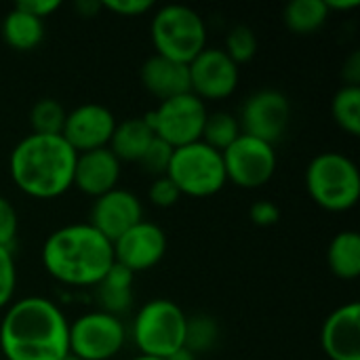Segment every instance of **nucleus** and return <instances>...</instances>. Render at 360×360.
Instances as JSON below:
<instances>
[{"mask_svg":"<svg viewBox=\"0 0 360 360\" xmlns=\"http://www.w3.org/2000/svg\"><path fill=\"white\" fill-rule=\"evenodd\" d=\"M127 342L124 325L118 316L95 310L70 323V354L80 360L114 359Z\"/></svg>","mask_w":360,"mask_h":360,"instance_id":"1a4fd4ad","label":"nucleus"},{"mask_svg":"<svg viewBox=\"0 0 360 360\" xmlns=\"http://www.w3.org/2000/svg\"><path fill=\"white\" fill-rule=\"evenodd\" d=\"M17 287V268L11 249L0 247V310L8 308Z\"/></svg>","mask_w":360,"mask_h":360,"instance_id":"c756f323","label":"nucleus"},{"mask_svg":"<svg viewBox=\"0 0 360 360\" xmlns=\"http://www.w3.org/2000/svg\"><path fill=\"white\" fill-rule=\"evenodd\" d=\"M333 120L352 137L360 135V86H342L331 101Z\"/></svg>","mask_w":360,"mask_h":360,"instance_id":"393cba45","label":"nucleus"},{"mask_svg":"<svg viewBox=\"0 0 360 360\" xmlns=\"http://www.w3.org/2000/svg\"><path fill=\"white\" fill-rule=\"evenodd\" d=\"M148 198L154 207L158 209H169L175 207L181 198L179 190L175 188V184L165 175V177H154L150 190H148Z\"/></svg>","mask_w":360,"mask_h":360,"instance_id":"7c9ffc66","label":"nucleus"},{"mask_svg":"<svg viewBox=\"0 0 360 360\" xmlns=\"http://www.w3.org/2000/svg\"><path fill=\"white\" fill-rule=\"evenodd\" d=\"M323 352L331 360H360V304L350 302L333 310L321 329Z\"/></svg>","mask_w":360,"mask_h":360,"instance_id":"dca6fc26","label":"nucleus"},{"mask_svg":"<svg viewBox=\"0 0 360 360\" xmlns=\"http://www.w3.org/2000/svg\"><path fill=\"white\" fill-rule=\"evenodd\" d=\"M325 6L327 11H354L359 8L360 2L359 0H325Z\"/></svg>","mask_w":360,"mask_h":360,"instance_id":"4c0bfd02","label":"nucleus"},{"mask_svg":"<svg viewBox=\"0 0 360 360\" xmlns=\"http://www.w3.org/2000/svg\"><path fill=\"white\" fill-rule=\"evenodd\" d=\"M114 262L129 272H146L158 266L167 253V234L160 226L141 219L112 243Z\"/></svg>","mask_w":360,"mask_h":360,"instance_id":"ddd939ff","label":"nucleus"},{"mask_svg":"<svg viewBox=\"0 0 360 360\" xmlns=\"http://www.w3.org/2000/svg\"><path fill=\"white\" fill-rule=\"evenodd\" d=\"M243 135L240 122L230 112H211L205 120L200 141L217 152H226L238 137Z\"/></svg>","mask_w":360,"mask_h":360,"instance_id":"b1692460","label":"nucleus"},{"mask_svg":"<svg viewBox=\"0 0 360 360\" xmlns=\"http://www.w3.org/2000/svg\"><path fill=\"white\" fill-rule=\"evenodd\" d=\"M249 219L259 226V228H268L278 224L281 219V209L272 202V200H257L253 202V207L249 209Z\"/></svg>","mask_w":360,"mask_h":360,"instance_id":"72a5a7b5","label":"nucleus"},{"mask_svg":"<svg viewBox=\"0 0 360 360\" xmlns=\"http://www.w3.org/2000/svg\"><path fill=\"white\" fill-rule=\"evenodd\" d=\"M344 86H360V51H354L342 65Z\"/></svg>","mask_w":360,"mask_h":360,"instance_id":"c9c22d12","label":"nucleus"},{"mask_svg":"<svg viewBox=\"0 0 360 360\" xmlns=\"http://www.w3.org/2000/svg\"><path fill=\"white\" fill-rule=\"evenodd\" d=\"M167 177L175 184L181 196L209 198L228 184L221 152L202 141L175 148Z\"/></svg>","mask_w":360,"mask_h":360,"instance_id":"0eeeda50","label":"nucleus"},{"mask_svg":"<svg viewBox=\"0 0 360 360\" xmlns=\"http://www.w3.org/2000/svg\"><path fill=\"white\" fill-rule=\"evenodd\" d=\"M116 129V118L112 110L101 103H80L65 114L61 137L70 143L76 154L108 148L112 133Z\"/></svg>","mask_w":360,"mask_h":360,"instance_id":"4468645a","label":"nucleus"},{"mask_svg":"<svg viewBox=\"0 0 360 360\" xmlns=\"http://www.w3.org/2000/svg\"><path fill=\"white\" fill-rule=\"evenodd\" d=\"M207 116V103L194 93H184L160 101L156 110L146 114V120L158 139L167 141L171 148H184L200 141Z\"/></svg>","mask_w":360,"mask_h":360,"instance_id":"6e6552de","label":"nucleus"},{"mask_svg":"<svg viewBox=\"0 0 360 360\" xmlns=\"http://www.w3.org/2000/svg\"><path fill=\"white\" fill-rule=\"evenodd\" d=\"M169 360H196V356H194V354H192L190 350L181 348L179 352H175V354H173V356H171Z\"/></svg>","mask_w":360,"mask_h":360,"instance_id":"58836bf2","label":"nucleus"},{"mask_svg":"<svg viewBox=\"0 0 360 360\" xmlns=\"http://www.w3.org/2000/svg\"><path fill=\"white\" fill-rule=\"evenodd\" d=\"M238 122L245 135L274 146L291 122V103L276 89H259L243 103Z\"/></svg>","mask_w":360,"mask_h":360,"instance_id":"9b49d317","label":"nucleus"},{"mask_svg":"<svg viewBox=\"0 0 360 360\" xmlns=\"http://www.w3.org/2000/svg\"><path fill=\"white\" fill-rule=\"evenodd\" d=\"M143 219V207L139 198L122 188H114L103 196H97L91 207L89 224L105 236L110 243L120 238L127 230Z\"/></svg>","mask_w":360,"mask_h":360,"instance_id":"2eb2a0df","label":"nucleus"},{"mask_svg":"<svg viewBox=\"0 0 360 360\" xmlns=\"http://www.w3.org/2000/svg\"><path fill=\"white\" fill-rule=\"evenodd\" d=\"M329 15L325 0H293L285 6L283 21L293 34L310 36L327 23Z\"/></svg>","mask_w":360,"mask_h":360,"instance_id":"5701e85b","label":"nucleus"},{"mask_svg":"<svg viewBox=\"0 0 360 360\" xmlns=\"http://www.w3.org/2000/svg\"><path fill=\"white\" fill-rule=\"evenodd\" d=\"M219 338V325L215 319L198 314V316H188L186 325V338H184V348L190 350L194 356L211 350Z\"/></svg>","mask_w":360,"mask_h":360,"instance_id":"bb28decb","label":"nucleus"},{"mask_svg":"<svg viewBox=\"0 0 360 360\" xmlns=\"http://www.w3.org/2000/svg\"><path fill=\"white\" fill-rule=\"evenodd\" d=\"M74 8L78 11L80 17H95L99 11H103V6H101L99 0H78L74 4Z\"/></svg>","mask_w":360,"mask_h":360,"instance_id":"e433bc0d","label":"nucleus"},{"mask_svg":"<svg viewBox=\"0 0 360 360\" xmlns=\"http://www.w3.org/2000/svg\"><path fill=\"white\" fill-rule=\"evenodd\" d=\"M133 360H160V359H150V356H141V354H139L137 359H133Z\"/></svg>","mask_w":360,"mask_h":360,"instance_id":"ea45409f","label":"nucleus"},{"mask_svg":"<svg viewBox=\"0 0 360 360\" xmlns=\"http://www.w3.org/2000/svg\"><path fill=\"white\" fill-rule=\"evenodd\" d=\"M0 350L4 360H61L70 354V323L46 297L11 302L0 323Z\"/></svg>","mask_w":360,"mask_h":360,"instance_id":"f257e3e1","label":"nucleus"},{"mask_svg":"<svg viewBox=\"0 0 360 360\" xmlns=\"http://www.w3.org/2000/svg\"><path fill=\"white\" fill-rule=\"evenodd\" d=\"M139 76H141V84L146 86V91L154 95L158 101H167L171 97L192 93L188 65L160 57V55H152L150 59H146Z\"/></svg>","mask_w":360,"mask_h":360,"instance_id":"a211bd4d","label":"nucleus"},{"mask_svg":"<svg viewBox=\"0 0 360 360\" xmlns=\"http://www.w3.org/2000/svg\"><path fill=\"white\" fill-rule=\"evenodd\" d=\"M150 36L156 55L186 65L207 49V23L186 4L160 6L152 17Z\"/></svg>","mask_w":360,"mask_h":360,"instance_id":"39448f33","label":"nucleus"},{"mask_svg":"<svg viewBox=\"0 0 360 360\" xmlns=\"http://www.w3.org/2000/svg\"><path fill=\"white\" fill-rule=\"evenodd\" d=\"M173 152H175V148H171L167 141L154 137L152 143L148 146V150L143 152L139 165L143 167L146 173H150V175H154V177H165V175H167V169H169V165H171Z\"/></svg>","mask_w":360,"mask_h":360,"instance_id":"c85d7f7f","label":"nucleus"},{"mask_svg":"<svg viewBox=\"0 0 360 360\" xmlns=\"http://www.w3.org/2000/svg\"><path fill=\"white\" fill-rule=\"evenodd\" d=\"M188 316L171 300H150L133 323V340L141 356L169 360L184 348Z\"/></svg>","mask_w":360,"mask_h":360,"instance_id":"423d86ee","label":"nucleus"},{"mask_svg":"<svg viewBox=\"0 0 360 360\" xmlns=\"http://www.w3.org/2000/svg\"><path fill=\"white\" fill-rule=\"evenodd\" d=\"M306 190L325 211H350L360 198L359 167L346 154L323 152L314 156L306 169Z\"/></svg>","mask_w":360,"mask_h":360,"instance_id":"20e7f679","label":"nucleus"},{"mask_svg":"<svg viewBox=\"0 0 360 360\" xmlns=\"http://www.w3.org/2000/svg\"><path fill=\"white\" fill-rule=\"evenodd\" d=\"M327 264L331 272L342 281H354L360 276V234L356 230H344L333 236L327 249Z\"/></svg>","mask_w":360,"mask_h":360,"instance_id":"4be33fe9","label":"nucleus"},{"mask_svg":"<svg viewBox=\"0 0 360 360\" xmlns=\"http://www.w3.org/2000/svg\"><path fill=\"white\" fill-rule=\"evenodd\" d=\"M0 360H4V359H0Z\"/></svg>","mask_w":360,"mask_h":360,"instance_id":"79ce46f5","label":"nucleus"},{"mask_svg":"<svg viewBox=\"0 0 360 360\" xmlns=\"http://www.w3.org/2000/svg\"><path fill=\"white\" fill-rule=\"evenodd\" d=\"M17 230H19L17 211L8 198L0 196V247L11 249V245L17 238Z\"/></svg>","mask_w":360,"mask_h":360,"instance_id":"2f4dec72","label":"nucleus"},{"mask_svg":"<svg viewBox=\"0 0 360 360\" xmlns=\"http://www.w3.org/2000/svg\"><path fill=\"white\" fill-rule=\"evenodd\" d=\"M65 110L57 99L44 97L38 99L30 110V124L32 133L36 135H61L65 122Z\"/></svg>","mask_w":360,"mask_h":360,"instance_id":"a878e982","label":"nucleus"},{"mask_svg":"<svg viewBox=\"0 0 360 360\" xmlns=\"http://www.w3.org/2000/svg\"><path fill=\"white\" fill-rule=\"evenodd\" d=\"M101 6L120 17H137V15H146L148 11H152L154 2H150V0H105V2H101Z\"/></svg>","mask_w":360,"mask_h":360,"instance_id":"473e14b6","label":"nucleus"},{"mask_svg":"<svg viewBox=\"0 0 360 360\" xmlns=\"http://www.w3.org/2000/svg\"><path fill=\"white\" fill-rule=\"evenodd\" d=\"M2 38L15 51H34L44 38V21L13 6L2 19Z\"/></svg>","mask_w":360,"mask_h":360,"instance_id":"412c9836","label":"nucleus"},{"mask_svg":"<svg viewBox=\"0 0 360 360\" xmlns=\"http://www.w3.org/2000/svg\"><path fill=\"white\" fill-rule=\"evenodd\" d=\"M133 278L135 274L114 262L108 274L95 285V297L101 312L118 316L133 304Z\"/></svg>","mask_w":360,"mask_h":360,"instance_id":"aec40b11","label":"nucleus"},{"mask_svg":"<svg viewBox=\"0 0 360 360\" xmlns=\"http://www.w3.org/2000/svg\"><path fill=\"white\" fill-rule=\"evenodd\" d=\"M120 160L110 152V148H99L82 152L76 156L74 167V188L86 196H103L110 190L118 188L120 179Z\"/></svg>","mask_w":360,"mask_h":360,"instance_id":"f3484780","label":"nucleus"},{"mask_svg":"<svg viewBox=\"0 0 360 360\" xmlns=\"http://www.w3.org/2000/svg\"><path fill=\"white\" fill-rule=\"evenodd\" d=\"M40 255L44 270L68 287H95L114 266L112 243L89 221L51 232Z\"/></svg>","mask_w":360,"mask_h":360,"instance_id":"f03ea898","label":"nucleus"},{"mask_svg":"<svg viewBox=\"0 0 360 360\" xmlns=\"http://www.w3.org/2000/svg\"><path fill=\"white\" fill-rule=\"evenodd\" d=\"M221 156L228 181L245 190L266 186L274 177L278 165L276 150L272 143H266L245 133Z\"/></svg>","mask_w":360,"mask_h":360,"instance_id":"9d476101","label":"nucleus"},{"mask_svg":"<svg viewBox=\"0 0 360 360\" xmlns=\"http://www.w3.org/2000/svg\"><path fill=\"white\" fill-rule=\"evenodd\" d=\"M190 91L207 101L230 97L240 80V68L226 55L224 49L207 46L190 63Z\"/></svg>","mask_w":360,"mask_h":360,"instance_id":"f8f14e48","label":"nucleus"},{"mask_svg":"<svg viewBox=\"0 0 360 360\" xmlns=\"http://www.w3.org/2000/svg\"><path fill=\"white\" fill-rule=\"evenodd\" d=\"M15 6L21 8V11H25L27 15H32V17L44 21L51 13H55V11L61 6V2H59V0H21V2H17Z\"/></svg>","mask_w":360,"mask_h":360,"instance_id":"f704fd0d","label":"nucleus"},{"mask_svg":"<svg viewBox=\"0 0 360 360\" xmlns=\"http://www.w3.org/2000/svg\"><path fill=\"white\" fill-rule=\"evenodd\" d=\"M61 360H80V359H76L74 354H68V356H63V359H61Z\"/></svg>","mask_w":360,"mask_h":360,"instance_id":"a19ab883","label":"nucleus"},{"mask_svg":"<svg viewBox=\"0 0 360 360\" xmlns=\"http://www.w3.org/2000/svg\"><path fill=\"white\" fill-rule=\"evenodd\" d=\"M226 55L236 63H247L257 53V36L249 25H234L226 36Z\"/></svg>","mask_w":360,"mask_h":360,"instance_id":"cd10ccee","label":"nucleus"},{"mask_svg":"<svg viewBox=\"0 0 360 360\" xmlns=\"http://www.w3.org/2000/svg\"><path fill=\"white\" fill-rule=\"evenodd\" d=\"M76 156L61 135L30 133L11 152V179L32 198H57L74 184Z\"/></svg>","mask_w":360,"mask_h":360,"instance_id":"7ed1b4c3","label":"nucleus"},{"mask_svg":"<svg viewBox=\"0 0 360 360\" xmlns=\"http://www.w3.org/2000/svg\"><path fill=\"white\" fill-rule=\"evenodd\" d=\"M154 131L150 122L143 118H127L122 122H116V129L110 139V152L120 162H139L143 152L154 139Z\"/></svg>","mask_w":360,"mask_h":360,"instance_id":"6ab92c4d","label":"nucleus"}]
</instances>
